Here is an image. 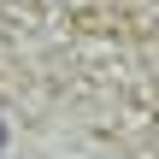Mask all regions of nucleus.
Instances as JSON below:
<instances>
[{"label": "nucleus", "instance_id": "nucleus-1", "mask_svg": "<svg viewBox=\"0 0 159 159\" xmlns=\"http://www.w3.org/2000/svg\"><path fill=\"white\" fill-rule=\"evenodd\" d=\"M0 142H6V124H0Z\"/></svg>", "mask_w": 159, "mask_h": 159}]
</instances>
